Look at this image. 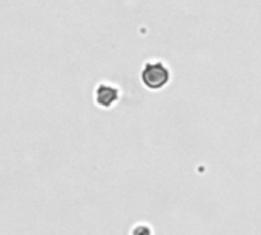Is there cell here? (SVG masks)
Instances as JSON below:
<instances>
[{
    "label": "cell",
    "instance_id": "cell-1",
    "mask_svg": "<svg viewBox=\"0 0 261 235\" xmlns=\"http://www.w3.org/2000/svg\"><path fill=\"white\" fill-rule=\"evenodd\" d=\"M142 80L143 83L151 88V89H159L162 86H165L169 80V69L166 68V65L160 60H154L146 63V66L143 68L142 72Z\"/></svg>",
    "mask_w": 261,
    "mask_h": 235
},
{
    "label": "cell",
    "instance_id": "cell-2",
    "mask_svg": "<svg viewBox=\"0 0 261 235\" xmlns=\"http://www.w3.org/2000/svg\"><path fill=\"white\" fill-rule=\"evenodd\" d=\"M95 98H97L98 105L108 108L118 98V89L112 85L101 83V85H98V88L95 91Z\"/></svg>",
    "mask_w": 261,
    "mask_h": 235
}]
</instances>
